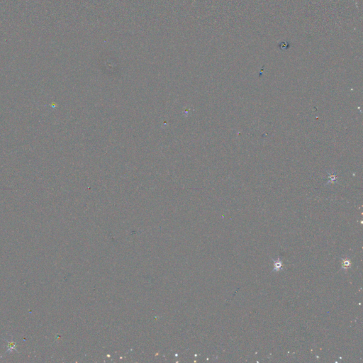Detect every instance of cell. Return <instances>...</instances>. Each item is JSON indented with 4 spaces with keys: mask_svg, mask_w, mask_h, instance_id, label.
Wrapping results in <instances>:
<instances>
[{
    "mask_svg": "<svg viewBox=\"0 0 363 363\" xmlns=\"http://www.w3.org/2000/svg\"><path fill=\"white\" fill-rule=\"evenodd\" d=\"M274 270L279 271L280 270H281L282 268V262L280 261V260H277V262H274Z\"/></svg>",
    "mask_w": 363,
    "mask_h": 363,
    "instance_id": "obj_1",
    "label": "cell"
}]
</instances>
